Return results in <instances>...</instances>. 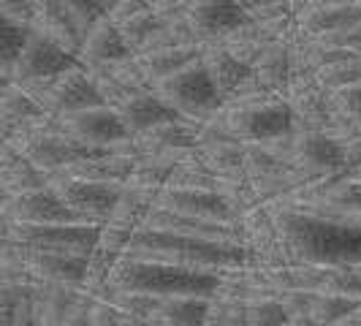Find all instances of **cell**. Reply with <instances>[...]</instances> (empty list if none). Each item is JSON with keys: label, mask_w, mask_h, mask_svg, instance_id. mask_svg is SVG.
I'll list each match as a JSON object with an SVG mask.
<instances>
[{"label": "cell", "mask_w": 361, "mask_h": 326, "mask_svg": "<svg viewBox=\"0 0 361 326\" xmlns=\"http://www.w3.org/2000/svg\"><path fill=\"white\" fill-rule=\"evenodd\" d=\"M288 253L307 267H361V223L307 210H288L274 217Z\"/></svg>", "instance_id": "obj_1"}, {"label": "cell", "mask_w": 361, "mask_h": 326, "mask_svg": "<svg viewBox=\"0 0 361 326\" xmlns=\"http://www.w3.org/2000/svg\"><path fill=\"white\" fill-rule=\"evenodd\" d=\"M123 255L147 258V261H169V264L193 267V270H212L220 274L247 267V250L236 239H201V236L149 229V226H139L128 236Z\"/></svg>", "instance_id": "obj_2"}, {"label": "cell", "mask_w": 361, "mask_h": 326, "mask_svg": "<svg viewBox=\"0 0 361 326\" xmlns=\"http://www.w3.org/2000/svg\"><path fill=\"white\" fill-rule=\"evenodd\" d=\"M223 283V274L212 270H193L169 261H147L120 255L109 270L106 289L128 291V294H147L155 299L169 296H207L212 299Z\"/></svg>", "instance_id": "obj_3"}, {"label": "cell", "mask_w": 361, "mask_h": 326, "mask_svg": "<svg viewBox=\"0 0 361 326\" xmlns=\"http://www.w3.org/2000/svg\"><path fill=\"white\" fill-rule=\"evenodd\" d=\"M76 66H82L79 54L68 49L60 38L49 36L41 28H30V33L25 38V47L14 63L11 82L36 98L49 82H54L57 76H63Z\"/></svg>", "instance_id": "obj_4"}, {"label": "cell", "mask_w": 361, "mask_h": 326, "mask_svg": "<svg viewBox=\"0 0 361 326\" xmlns=\"http://www.w3.org/2000/svg\"><path fill=\"white\" fill-rule=\"evenodd\" d=\"M104 226L101 223H8V239L27 250H49V253H76L92 258L101 245Z\"/></svg>", "instance_id": "obj_5"}, {"label": "cell", "mask_w": 361, "mask_h": 326, "mask_svg": "<svg viewBox=\"0 0 361 326\" xmlns=\"http://www.w3.org/2000/svg\"><path fill=\"white\" fill-rule=\"evenodd\" d=\"M155 90L188 120H209L217 109L223 107V95L212 82L204 60H196V63L185 66L182 71L161 79L155 85Z\"/></svg>", "instance_id": "obj_6"}, {"label": "cell", "mask_w": 361, "mask_h": 326, "mask_svg": "<svg viewBox=\"0 0 361 326\" xmlns=\"http://www.w3.org/2000/svg\"><path fill=\"white\" fill-rule=\"evenodd\" d=\"M49 185L76 215H82L87 223H101V226L114 215L126 191V185H117V182L79 180V177H49Z\"/></svg>", "instance_id": "obj_7"}, {"label": "cell", "mask_w": 361, "mask_h": 326, "mask_svg": "<svg viewBox=\"0 0 361 326\" xmlns=\"http://www.w3.org/2000/svg\"><path fill=\"white\" fill-rule=\"evenodd\" d=\"M36 101L41 104L44 114L57 117V120L68 117V114H76V111H85V109L106 104L85 66H76V68L66 71L63 76H57L54 82H49L44 90L38 92Z\"/></svg>", "instance_id": "obj_8"}, {"label": "cell", "mask_w": 361, "mask_h": 326, "mask_svg": "<svg viewBox=\"0 0 361 326\" xmlns=\"http://www.w3.org/2000/svg\"><path fill=\"white\" fill-rule=\"evenodd\" d=\"M152 207L171 210L188 217L215 220V223H236V204L217 188H182V185H166L158 191Z\"/></svg>", "instance_id": "obj_9"}, {"label": "cell", "mask_w": 361, "mask_h": 326, "mask_svg": "<svg viewBox=\"0 0 361 326\" xmlns=\"http://www.w3.org/2000/svg\"><path fill=\"white\" fill-rule=\"evenodd\" d=\"M0 215L6 223H27V226H47V223H87L76 215L52 185H44L36 191L6 196L0 204Z\"/></svg>", "instance_id": "obj_10"}, {"label": "cell", "mask_w": 361, "mask_h": 326, "mask_svg": "<svg viewBox=\"0 0 361 326\" xmlns=\"http://www.w3.org/2000/svg\"><path fill=\"white\" fill-rule=\"evenodd\" d=\"M60 128L68 136L90 147H98V150H114V147H123L126 142H130V133L120 117V109L109 107V104L60 117Z\"/></svg>", "instance_id": "obj_11"}, {"label": "cell", "mask_w": 361, "mask_h": 326, "mask_svg": "<svg viewBox=\"0 0 361 326\" xmlns=\"http://www.w3.org/2000/svg\"><path fill=\"white\" fill-rule=\"evenodd\" d=\"M185 19L196 38H234L255 19L239 0H190L185 6Z\"/></svg>", "instance_id": "obj_12"}, {"label": "cell", "mask_w": 361, "mask_h": 326, "mask_svg": "<svg viewBox=\"0 0 361 326\" xmlns=\"http://www.w3.org/2000/svg\"><path fill=\"white\" fill-rule=\"evenodd\" d=\"M236 133L245 142L253 145H269V142H283L293 133V111L288 101H261L250 104L234 117Z\"/></svg>", "instance_id": "obj_13"}, {"label": "cell", "mask_w": 361, "mask_h": 326, "mask_svg": "<svg viewBox=\"0 0 361 326\" xmlns=\"http://www.w3.org/2000/svg\"><path fill=\"white\" fill-rule=\"evenodd\" d=\"M136 54L126 41L120 25L109 14L92 22L90 28L82 33V44H79V63L85 68H98V66H114V63H126L133 60Z\"/></svg>", "instance_id": "obj_14"}, {"label": "cell", "mask_w": 361, "mask_h": 326, "mask_svg": "<svg viewBox=\"0 0 361 326\" xmlns=\"http://www.w3.org/2000/svg\"><path fill=\"white\" fill-rule=\"evenodd\" d=\"M293 152L302 161V166L315 169V171H340L348 163V147L343 136H334L321 128L302 131L293 142Z\"/></svg>", "instance_id": "obj_15"}, {"label": "cell", "mask_w": 361, "mask_h": 326, "mask_svg": "<svg viewBox=\"0 0 361 326\" xmlns=\"http://www.w3.org/2000/svg\"><path fill=\"white\" fill-rule=\"evenodd\" d=\"M117 109H120V117L126 123L130 139L133 136H142V133H147V131H152V128L158 126L174 123V120L182 117L180 111L171 107L158 90L139 92V95L128 98L126 104H120Z\"/></svg>", "instance_id": "obj_16"}, {"label": "cell", "mask_w": 361, "mask_h": 326, "mask_svg": "<svg viewBox=\"0 0 361 326\" xmlns=\"http://www.w3.org/2000/svg\"><path fill=\"white\" fill-rule=\"evenodd\" d=\"M142 226L161 229V231H174L185 236H201V239H236V226L231 223H215V220H201V217H188L171 210L149 207ZM239 242V239H236Z\"/></svg>", "instance_id": "obj_17"}, {"label": "cell", "mask_w": 361, "mask_h": 326, "mask_svg": "<svg viewBox=\"0 0 361 326\" xmlns=\"http://www.w3.org/2000/svg\"><path fill=\"white\" fill-rule=\"evenodd\" d=\"M82 289L63 286V283H44L30 277V299H33V313H36L38 326H60L66 315L79 302Z\"/></svg>", "instance_id": "obj_18"}, {"label": "cell", "mask_w": 361, "mask_h": 326, "mask_svg": "<svg viewBox=\"0 0 361 326\" xmlns=\"http://www.w3.org/2000/svg\"><path fill=\"white\" fill-rule=\"evenodd\" d=\"M49 185V174H44L38 166L27 161L14 145L0 150V191L3 196H19L27 191H36Z\"/></svg>", "instance_id": "obj_19"}, {"label": "cell", "mask_w": 361, "mask_h": 326, "mask_svg": "<svg viewBox=\"0 0 361 326\" xmlns=\"http://www.w3.org/2000/svg\"><path fill=\"white\" fill-rule=\"evenodd\" d=\"M207 71L212 76V82L217 85V90L223 95H231V92L242 90L250 79H253V66H247L245 60H239L228 47H215V49H204L201 54Z\"/></svg>", "instance_id": "obj_20"}, {"label": "cell", "mask_w": 361, "mask_h": 326, "mask_svg": "<svg viewBox=\"0 0 361 326\" xmlns=\"http://www.w3.org/2000/svg\"><path fill=\"white\" fill-rule=\"evenodd\" d=\"M201 54H204V47H199V44H185V47H166V49H155V52L136 54V60H139L142 71L147 73V79L158 85L161 79H166L171 73L182 71L185 66L201 60Z\"/></svg>", "instance_id": "obj_21"}, {"label": "cell", "mask_w": 361, "mask_h": 326, "mask_svg": "<svg viewBox=\"0 0 361 326\" xmlns=\"http://www.w3.org/2000/svg\"><path fill=\"white\" fill-rule=\"evenodd\" d=\"M209 299L207 296H169L161 299L155 321L161 326H207Z\"/></svg>", "instance_id": "obj_22"}, {"label": "cell", "mask_w": 361, "mask_h": 326, "mask_svg": "<svg viewBox=\"0 0 361 326\" xmlns=\"http://www.w3.org/2000/svg\"><path fill=\"white\" fill-rule=\"evenodd\" d=\"M361 299H353L348 294H334V291H307V305L305 315L312 318L315 326H334L343 321L350 310H356Z\"/></svg>", "instance_id": "obj_23"}, {"label": "cell", "mask_w": 361, "mask_h": 326, "mask_svg": "<svg viewBox=\"0 0 361 326\" xmlns=\"http://www.w3.org/2000/svg\"><path fill=\"white\" fill-rule=\"evenodd\" d=\"M30 28L33 25H25V22L0 11V73L8 76V79H11L14 63H17L19 52L25 47V38L30 33Z\"/></svg>", "instance_id": "obj_24"}, {"label": "cell", "mask_w": 361, "mask_h": 326, "mask_svg": "<svg viewBox=\"0 0 361 326\" xmlns=\"http://www.w3.org/2000/svg\"><path fill=\"white\" fill-rule=\"evenodd\" d=\"M142 136H149L155 139L152 142V150L155 152H166V150H188V147L199 145V131L188 123V117H180L174 123H166V126H158L152 131H147Z\"/></svg>", "instance_id": "obj_25"}, {"label": "cell", "mask_w": 361, "mask_h": 326, "mask_svg": "<svg viewBox=\"0 0 361 326\" xmlns=\"http://www.w3.org/2000/svg\"><path fill=\"white\" fill-rule=\"evenodd\" d=\"M245 321L247 326H286L288 310L274 294H261L245 299Z\"/></svg>", "instance_id": "obj_26"}, {"label": "cell", "mask_w": 361, "mask_h": 326, "mask_svg": "<svg viewBox=\"0 0 361 326\" xmlns=\"http://www.w3.org/2000/svg\"><path fill=\"white\" fill-rule=\"evenodd\" d=\"M326 201L345 212H361V180H345L329 191Z\"/></svg>", "instance_id": "obj_27"}, {"label": "cell", "mask_w": 361, "mask_h": 326, "mask_svg": "<svg viewBox=\"0 0 361 326\" xmlns=\"http://www.w3.org/2000/svg\"><path fill=\"white\" fill-rule=\"evenodd\" d=\"M337 95V104L343 109L350 120L361 123V82L350 85V87H343V90H334Z\"/></svg>", "instance_id": "obj_28"}, {"label": "cell", "mask_w": 361, "mask_h": 326, "mask_svg": "<svg viewBox=\"0 0 361 326\" xmlns=\"http://www.w3.org/2000/svg\"><path fill=\"white\" fill-rule=\"evenodd\" d=\"M0 11L8 14V17L19 19V22H25V25H33V28H36L38 22L33 0H0Z\"/></svg>", "instance_id": "obj_29"}, {"label": "cell", "mask_w": 361, "mask_h": 326, "mask_svg": "<svg viewBox=\"0 0 361 326\" xmlns=\"http://www.w3.org/2000/svg\"><path fill=\"white\" fill-rule=\"evenodd\" d=\"M17 326H38L36 313H33V299H30V286H27L25 296H22V302H19Z\"/></svg>", "instance_id": "obj_30"}, {"label": "cell", "mask_w": 361, "mask_h": 326, "mask_svg": "<svg viewBox=\"0 0 361 326\" xmlns=\"http://www.w3.org/2000/svg\"><path fill=\"white\" fill-rule=\"evenodd\" d=\"M334 326H361V302L356 305V310H350L343 321H337Z\"/></svg>", "instance_id": "obj_31"}, {"label": "cell", "mask_w": 361, "mask_h": 326, "mask_svg": "<svg viewBox=\"0 0 361 326\" xmlns=\"http://www.w3.org/2000/svg\"><path fill=\"white\" fill-rule=\"evenodd\" d=\"M117 313H120V310H117ZM120 326H147V321L145 318H136V315H126V313H120Z\"/></svg>", "instance_id": "obj_32"}, {"label": "cell", "mask_w": 361, "mask_h": 326, "mask_svg": "<svg viewBox=\"0 0 361 326\" xmlns=\"http://www.w3.org/2000/svg\"><path fill=\"white\" fill-rule=\"evenodd\" d=\"M147 6H152V8H161V6H166V3H171V0H145Z\"/></svg>", "instance_id": "obj_33"}, {"label": "cell", "mask_w": 361, "mask_h": 326, "mask_svg": "<svg viewBox=\"0 0 361 326\" xmlns=\"http://www.w3.org/2000/svg\"><path fill=\"white\" fill-rule=\"evenodd\" d=\"M8 82H11V79H8V76H3V73H0V90H3V87H6V85H8Z\"/></svg>", "instance_id": "obj_34"}, {"label": "cell", "mask_w": 361, "mask_h": 326, "mask_svg": "<svg viewBox=\"0 0 361 326\" xmlns=\"http://www.w3.org/2000/svg\"><path fill=\"white\" fill-rule=\"evenodd\" d=\"M147 326H161V324H158L155 318H149V321H147Z\"/></svg>", "instance_id": "obj_35"}, {"label": "cell", "mask_w": 361, "mask_h": 326, "mask_svg": "<svg viewBox=\"0 0 361 326\" xmlns=\"http://www.w3.org/2000/svg\"><path fill=\"white\" fill-rule=\"evenodd\" d=\"M3 199H6V196H3V191H0V204H3Z\"/></svg>", "instance_id": "obj_36"}]
</instances>
